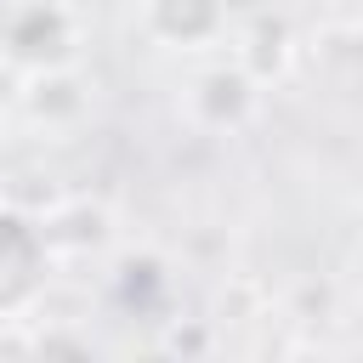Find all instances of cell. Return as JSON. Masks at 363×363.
Segmentation results:
<instances>
[{"label":"cell","mask_w":363,"mask_h":363,"mask_svg":"<svg viewBox=\"0 0 363 363\" xmlns=\"http://www.w3.org/2000/svg\"><path fill=\"white\" fill-rule=\"evenodd\" d=\"M79 51V23L62 0H17L0 23V57L40 74V68H68Z\"/></svg>","instance_id":"6da1fadb"},{"label":"cell","mask_w":363,"mask_h":363,"mask_svg":"<svg viewBox=\"0 0 363 363\" xmlns=\"http://www.w3.org/2000/svg\"><path fill=\"white\" fill-rule=\"evenodd\" d=\"M45 272H51L45 221L17 204H0V318L23 312L45 289Z\"/></svg>","instance_id":"7a4b0ae2"},{"label":"cell","mask_w":363,"mask_h":363,"mask_svg":"<svg viewBox=\"0 0 363 363\" xmlns=\"http://www.w3.org/2000/svg\"><path fill=\"white\" fill-rule=\"evenodd\" d=\"M142 28L159 45L199 51L227 28V0H142Z\"/></svg>","instance_id":"3957f363"},{"label":"cell","mask_w":363,"mask_h":363,"mask_svg":"<svg viewBox=\"0 0 363 363\" xmlns=\"http://www.w3.org/2000/svg\"><path fill=\"white\" fill-rule=\"evenodd\" d=\"M250 108H255V74H244V68H210V74L193 79V113L210 130L238 125Z\"/></svg>","instance_id":"277c9868"}]
</instances>
